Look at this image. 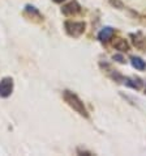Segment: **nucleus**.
Wrapping results in <instances>:
<instances>
[{
    "label": "nucleus",
    "mask_w": 146,
    "mask_h": 156,
    "mask_svg": "<svg viewBox=\"0 0 146 156\" xmlns=\"http://www.w3.org/2000/svg\"><path fill=\"white\" fill-rule=\"evenodd\" d=\"M63 98L65 100V102L68 104V105H69L73 110H76L80 115L85 117V118H88V117H89L88 112H86V108H85V105H84V102L81 101L80 97L77 96V94L71 92V90H64V92H63Z\"/></svg>",
    "instance_id": "nucleus-1"
},
{
    "label": "nucleus",
    "mask_w": 146,
    "mask_h": 156,
    "mask_svg": "<svg viewBox=\"0 0 146 156\" xmlns=\"http://www.w3.org/2000/svg\"><path fill=\"white\" fill-rule=\"evenodd\" d=\"M64 27H65L67 33L71 37H80L85 32L86 25H85V23H77V21H65Z\"/></svg>",
    "instance_id": "nucleus-2"
},
{
    "label": "nucleus",
    "mask_w": 146,
    "mask_h": 156,
    "mask_svg": "<svg viewBox=\"0 0 146 156\" xmlns=\"http://www.w3.org/2000/svg\"><path fill=\"white\" fill-rule=\"evenodd\" d=\"M13 90V79L12 77H3L0 80V97H9Z\"/></svg>",
    "instance_id": "nucleus-3"
},
{
    "label": "nucleus",
    "mask_w": 146,
    "mask_h": 156,
    "mask_svg": "<svg viewBox=\"0 0 146 156\" xmlns=\"http://www.w3.org/2000/svg\"><path fill=\"white\" fill-rule=\"evenodd\" d=\"M81 11V5L77 2H71L68 3L67 5H64L61 8V12L65 16H73V15H77L78 12Z\"/></svg>",
    "instance_id": "nucleus-4"
},
{
    "label": "nucleus",
    "mask_w": 146,
    "mask_h": 156,
    "mask_svg": "<svg viewBox=\"0 0 146 156\" xmlns=\"http://www.w3.org/2000/svg\"><path fill=\"white\" fill-rule=\"evenodd\" d=\"M114 33H115V30L111 27H105L99 32V34H98V40H99L101 42H107L112 38Z\"/></svg>",
    "instance_id": "nucleus-5"
},
{
    "label": "nucleus",
    "mask_w": 146,
    "mask_h": 156,
    "mask_svg": "<svg viewBox=\"0 0 146 156\" xmlns=\"http://www.w3.org/2000/svg\"><path fill=\"white\" fill-rule=\"evenodd\" d=\"M123 81H124V84H127L128 87H131L133 89L142 88V80H141L140 77H125V79H123Z\"/></svg>",
    "instance_id": "nucleus-6"
},
{
    "label": "nucleus",
    "mask_w": 146,
    "mask_h": 156,
    "mask_svg": "<svg viewBox=\"0 0 146 156\" xmlns=\"http://www.w3.org/2000/svg\"><path fill=\"white\" fill-rule=\"evenodd\" d=\"M131 63H132V66L134 67L136 70H138V71L146 70V63H145V60H142L140 57H132V58H131Z\"/></svg>",
    "instance_id": "nucleus-7"
},
{
    "label": "nucleus",
    "mask_w": 146,
    "mask_h": 156,
    "mask_svg": "<svg viewBox=\"0 0 146 156\" xmlns=\"http://www.w3.org/2000/svg\"><path fill=\"white\" fill-rule=\"evenodd\" d=\"M114 47L116 50H120V51H128L129 50V45H128V42L125 40H123V38H118V40L114 42Z\"/></svg>",
    "instance_id": "nucleus-8"
},
{
    "label": "nucleus",
    "mask_w": 146,
    "mask_h": 156,
    "mask_svg": "<svg viewBox=\"0 0 146 156\" xmlns=\"http://www.w3.org/2000/svg\"><path fill=\"white\" fill-rule=\"evenodd\" d=\"M112 59H114V60H116V62H119V63H124V62H125V59H124V57H123V55H120V54L114 55Z\"/></svg>",
    "instance_id": "nucleus-9"
},
{
    "label": "nucleus",
    "mask_w": 146,
    "mask_h": 156,
    "mask_svg": "<svg viewBox=\"0 0 146 156\" xmlns=\"http://www.w3.org/2000/svg\"><path fill=\"white\" fill-rule=\"evenodd\" d=\"M54 2H55V3H63L64 0H54Z\"/></svg>",
    "instance_id": "nucleus-10"
},
{
    "label": "nucleus",
    "mask_w": 146,
    "mask_h": 156,
    "mask_svg": "<svg viewBox=\"0 0 146 156\" xmlns=\"http://www.w3.org/2000/svg\"><path fill=\"white\" fill-rule=\"evenodd\" d=\"M145 93H146V89H145Z\"/></svg>",
    "instance_id": "nucleus-11"
}]
</instances>
